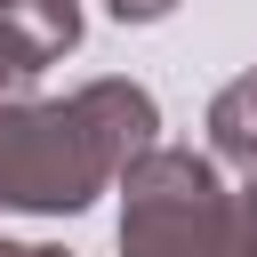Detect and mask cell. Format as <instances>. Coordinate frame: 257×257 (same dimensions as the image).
Returning a JSON list of instances; mask_svg holds the SVG:
<instances>
[{
    "mask_svg": "<svg viewBox=\"0 0 257 257\" xmlns=\"http://www.w3.org/2000/svg\"><path fill=\"white\" fill-rule=\"evenodd\" d=\"M161 145V104L137 80H88L72 96H8L0 104V217H80L120 169Z\"/></svg>",
    "mask_w": 257,
    "mask_h": 257,
    "instance_id": "6da1fadb",
    "label": "cell"
},
{
    "mask_svg": "<svg viewBox=\"0 0 257 257\" xmlns=\"http://www.w3.org/2000/svg\"><path fill=\"white\" fill-rule=\"evenodd\" d=\"M0 257H32V241H8V233H0Z\"/></svg>",
    "mask_w": 257,
    "mask_h": 257,
    "instance_id": "52a82bcc",
    "label": "cell"
},
{
    "mask_svg": "<svg viewBox=\"0 0 257 257\" xmlns=\"http://www.w3.org/2000/svg\"><path fill=\"white\" fill-rule=\"evenodd\" d=\"M48 64H56V56H48L16 16H0V104H8V96H32V80H40Z\"/></svg>",
    "mask_w": 257,
    "mask_h": 257,
    "instance_id": "5b68a950",
    "label": "cell"
},
{
    "mask_svg": "<svg viewBox=\"0 0 257 257\" xmlns=\"http://www.w3.org/2000/svg\"><path fill=\"white\" fill-rule=\"evenodd\" d=\"M32 257H72V249H48V241H32Z\"/></svg>",
    "mask_w": 257,
    "mask_h": 257,
    "instance_id": "ba28073f",
    "label": "cell"
},
{
    "mask_svg": "<svg viewBox=\"0 0 257 257\" xmlns=\"http://www.w3.org/2000/svg\"><path fill=\"white\" fill-rule=\"evenodd\" d=\"M0 16H16L48 56H72L80 48V0H0Z\"/></svg>",
    "mask_w": 257,
    "mask_h": 257,
    "instance_id": "277c9868",
    "label": "cell"
},
{
    "mask_svg": "<svg viewBox=\"0 0 257 257\" xmlns=\"http://www.w3.org/2000/svg\"><path fill=\"white\" fill-rule=\"evenodd\" d=\"M104 8H112L120 24H161V16L177 8V0H104Z\"/></svg>",
    "mask_w": 257,
    "mask_h": 257,
    "instance_id": "8992f818",
    "label": "cell"
},
{
    "mask_svg": "<svg viewBox=\"0 0 257 257\" xmlns=\"http://www.w3.org/2000/svg\"><path fill=\"white\" fill-rule=\"evenodd\" d=\"M209 153L241 177H257V64L233 72L217 96H209Z\"/></svg>",
    "mask_w": 257,
    "mask_h": 257,
    "instance_id": "3957f363",
    "label": "cell"
},
{
    "mask_svg": "<svg viewBox=\"0 0 257 257\" xmlns=\"http://www.w3.org/2000/svg\"><path fill=\"white\" fill-rule=\"evenodd\" d=\"M120 257H257V177H225L185 145H145L120 169Z\"/></svg>",
    "mask_w": 257,
    "mask_h": 257,
    "instance_id": "7a4b0ae2",
    "label": "cell"
}]
</instances>
